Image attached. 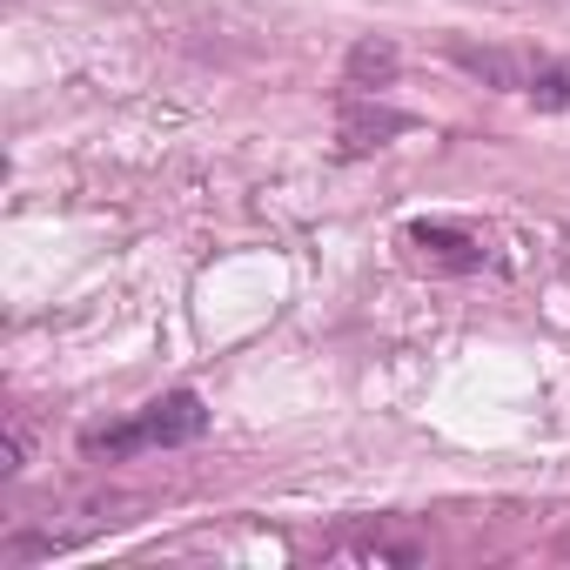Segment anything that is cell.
I'll return each instance as SVG.
<instances>
[{
    "label": "cell",
    "mask_w": 570,
    "mask_h": 570,
    "mask_svg": "<svg viewBox=\"0 0 570 570\" xmlns=\"http://www.w3.org/2000/svg\"><path fill=\"white\" fill-rule=\"evenodd\" d=\"M530 101L537 108H570V61H543L537 81H530Z\"/></svg>",
    "instance_id": "obj_7"
},
{
    "label": "cell",
    "mask_w": 570,
    "mask_h": 570,
    "mask_svg": "<svg viewBox=\"0 0 570 570\" xmlns=\"http://www.w3.org/2000/svg\"><path fill=\"white\" fill-rule=\"evenodd\" d=\"M323 557L330 563H416L423 550L416 543H390V537H350V543H330Z\"/></svg>",
    "instance_id": "obj_6"
},
{
    "label": "cell",
    "mask_w": 570,
    "mask_h": 570,
    "mask_svg": "<svg viewBox=\"0 0 570 570\" xmlns=\"http://www.w3.org/2000/svg\"><path fill=\"white\" fill-rule=\"evenodd\" d=\"M416 121L410 115H396V108H370V101H350V115H343V155H370V148H383L390 135H410Z\"/></svg>",
    "instance_id": "obj_4"
},
{
    "label": "cell",
    "mask_w": 570,
    "mask_h": 570,
    "mask_svg": "<svg viewBox=\"0 0 570 570\" xmlns=\"http://www.w3.org/2000/svg\"><path fill=\"white\" fill-rule=\"evenodd\" d=\"M563 557H570V537H563Z\"/></svg>",
    "instance_id": "obj_8"
},
{
    "label": "cell",
    "mask_w": 570,
    "mask_h": 570,
    "mask_svg": "<svg viewBox=\"0 0 570 570\" xmlns=\"http://www.w3.org/2000/svg\"><path fill=\"white\" fill-rule=\"evenodd\" d=\"M450 55H456V68H470L476 81H490V88H503V95H530V81H537V68H543V55H517V48H470V41H450Z\"/></svg>",
    "instance_id": "obj_3"
},
{
    "label": "cell",
    "mask_w": 570,
    "mask_h": 570,
    "mask_svg": "<svg viewBox=\"0 0 570 570\" xmlns=\"http://www.w3.org/2000/svg\"><path fill=\"white\" fill-rule=\"evenodd\" d=\"M390 81H396V48H390V41H356V48H350V68H343V88L383 95Z\"/></svg>",
    "instance_id": "obj_5"
},
{
    "label": "cell",
    "mask_w": 570,
    "mask_h": 570,
    "mask_svg": "<svg viewBox=\"0 0 570 570\" xmlns=\"http://www.w3.org/2000/svg\"><path fill=\"white\" fill-rule=\"evenodd\" d=\"M403 242L416 248V262H430V268H443V275H470V268H483V242H476L470 228H450V222H410Z\"/></svg>",
    "instance_id": "obj_2"
},
{
    "label": "cell",
    "mask_w": 570,
    "mask_h": 570,
    "mask_svg": "<svg viewBox=\"0 0 570 570\" xmlns=\"http://www.w3.org/2000/svg\"><path fill=\"white\" fill-rule=\"evenodd\" d=\"M202 430H208L202 396H195V390H168V396H155V403H141V410H128L121 423L88 430V436H81V450H88V456H148V450H181V443H195Z\"/></svg>",
    "instance_id": "obj_1"
}]
</instances>
